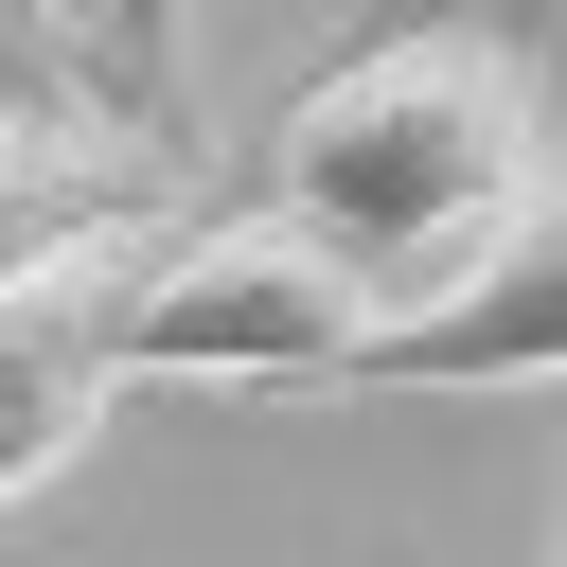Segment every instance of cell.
Listing matches in <instances>:
<instances>
[{"mask_svg": "<svg viewBox=\"0 0 567 567\" xmlns=\"http://www.w3.org/2000/svg\"><path fill=\"white\" fill-rule=\"evenodd\" d=\"M532 177H549V159H532V71H514V35H478V18H408V35L337 53V71L266 124V213L319 230L337 266H372L390 319H408Z\"/></svg>", "mask_w": 567, "mask_h": 567, "instance_id": "1", "label": "cell"}, {"mask_svg": "<svg viewBox=\"0 0 567 567\" xmlns=\"http://www.w3.org/2000/svg\"><path fill=\"white\" fill-rule=\"evenodd\" d=\"M372 337H390V284L248 195L213 230H159L142 319H124V390H354Z\"/></svg>", "mask_w": 567, "mask_h": 567, "instance_id": "2", "label": "cell"}, {"mask_svg": "<svg viewBox=\"0 0 567 567\" xmlns=\"http://www.w3.org/2000/svg\"><path fill=\"white\" fill-rule=\"evenodd\" d=\"M354 390H567V159L354 354Z\"/></svg>", "mask_w": 567, "mask_h": 567, "instance_id": "3", "label": "cell"}, {"mask_svg": "<svg viewBox=\"0 0 567 567\" xmlns=\"http://www.w3.org/2000/svg\"><path fill=\"white\" fill-rule=\"evenodd\" d=\"M142 266H159V230H106V248H71V266H35V284L0 301V514H18L35 478H71L89 425L124 408Z\"/></svg>", "mask_w": 567, "mask_h": 567, "instance_id": "4", "label": "cell"}, {"mask_svg": "<svg viewBox=\"0 0 567 567\" xmlns=\"http://www.w3.org/2000/svg\"><path fill=\"white\" fill-rule=\"evenodd\" d=\"M159 177H177V142H124V124H18V142H0V301H18L35 266L106 248V230H159Z\"/></svg>", "mask_w": 567, "mask_h": 567, "instance_id": "5", "label": "cell"}, {"mask_svg": "<svg viewBox=\"0 0 567 567\" xmlns=\"http://www.w3.org/2000/svg\"><path fill=\"white\" fill-rule=\"evenodd\" d=\"M177 71H195V0H106V89L142 106V142H177Z\"/></svg>", "mask_w": 567, "mask_h": 567, "instance_id": "6", "label": "cell"}, {"mask_svg": "<svg viewBox=\"0 0 567 567\" xmlns=\"http://www.w3.org/2000/svg\"><path fill=\"white\" fill-rule=\"evenodd\" d=\"M0 142H18V106H0Z\"/></svg>", "mask_w": 567, "mask_h": 567, "instance_id": "7", "label": "cell"}, {"mask_svg": "<svg viewBox=\"0 0 567 567\" xmlns=\"http://www.w3.org/2000/svg\"><path fill=\"white\" fill-rule=\"evenodd\" d=\"M0 18H35V0H0Z\"/></svg>", "mask_w": 567, "mask_h": 567, "instance_id": "8", "label": "cell"}, {"mask_svg": "<svg viewBox=\"0 0 567 567\" xmlns=\"http://www.w3.org/2000/svg\"><path fill=\"white\" fill-rule=\"evenodd\" d=\"M549 567H567V549H549Z\"/></svg>", "mask_w": 567, "mask_h": 567, "instance_id": "9", "label": "cell"}, {"mask_svg": "<svg viewBox=\"0 0 567 567\" xmlns=\"http://www.w3.org/2000/svg\"><path fill=\"white\" fill-rule=\"evenodd\" d=\"M549 549H567V532H549Z\"/></svg>", "mask_w": 567, "mask_h": 567, "instance_id": "10", "label": "cell"}]
</instances>
